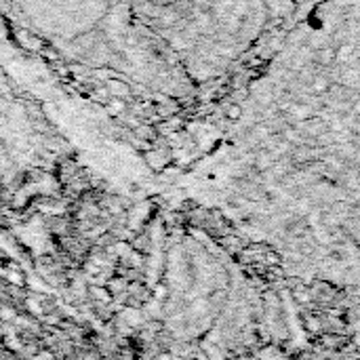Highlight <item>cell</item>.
<instances>
[{
    "label": "cell",
    "mask_w": 360,
    "mask_h": 360,
    "mask_svg": "<svg viewBox=\"0 0 360 360\" xmlns=\"http://www.w3.org/2000/svg\"><path fill=\"white\" fill-rule=\"evenodd\" d=\"M139 19L196 78L226 74L257 46L281 0H133Z\"/></svg>",
    "instance_id": "cell-1"
},
{
    "label": "cell",
    "mask_w": 360,
    "mask_h": 360,
    "mask_svg": "<svg viewBox=\"0 0 360 360\" xmlns=\"http://www.w3.org/2000/svg\"><path fill=\"white\" fill-rule=\"evenodd\" d=\"M34 360H53V359H51L49 354H40V356H36V359H34Z\"/></svg>",
    "instance_id": "cell-2"
}]
</instances>
